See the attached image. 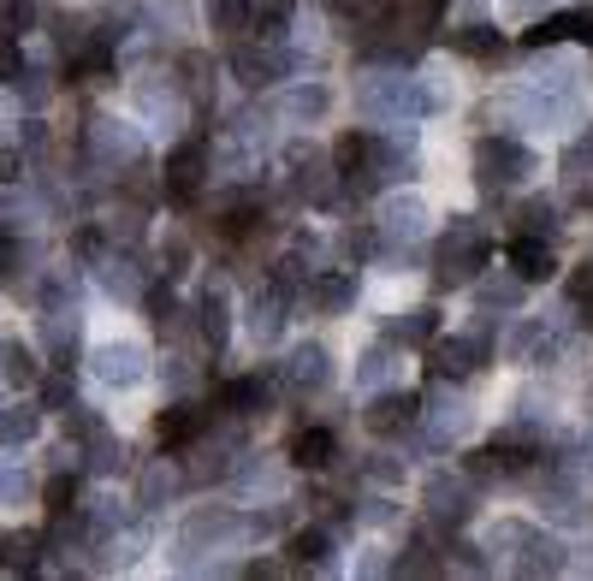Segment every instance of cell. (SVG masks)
<instances>
[{
  "instance_id": "obj_1",
  "label": "cell",
  "mask_w": 593,
  "mask_h": 581,
  "mask_svg": "<svg viewBox=\"0 0 593 581\" xmlns=\"http://www.w3.org/2000/svg\"><path fill=\"white\" fill-rule=\"evenodd\" d=\"M481 267H487V238L475 231L469 214H457L452 231H445V243H440V273H433V280L452 290V285H469Z\"/></svg>"
},
{
  "instance_id": "obj_2",
  "label": "cell",
  "mask_w": 593,
  "mask_h": 581,
  "mask_svg": "<svg viewBox=\"0 0 593 581\" xmlns=\"http://www.w3.org/2000/svg\"><path fill=\"white\" fill-rule=\"evenodd\" d=\"M534 172V155L523 143L511 137H481L475 143V179H481V191H499V184H516Z\"/></svg>"
},
{
  "instance_id": "obj_3",
  "label": "cell",
  "mask_w": 593,
  "mask_h": 581,
  "mask_svg": "<svg viewBox=\"0 0 593 581\" xmlns=\"http://www.w3.org/2000/svg\"><path fill=\"white\" fill-rule=\"evenodd\" d=\"M202 172H208L202 143H184V149L167 161V172H161V196L172 202V208H191V202L202 196Z\"/></svg>"
},
{
  "instance_id": "obj_4",
  "label": "cell",
  "mask_w": 593,
  "mask_h": 581,
  "mask_svg": "<svg viewBox=\"0 0 593 581\" xmlns=\"http://www.w3.org/2000/svg\"><path fill=\"white\" fill-rule=\"evenodd\" d=\"M487 362V339H440L427 351V374L433 380H469Z\"/></svg>"
},
{
  "instance_id": "obj_5",
  "label": "cell",
  "mask_w": 593,
  "mask_h": 581,
  "mask_svg": "<svg viewBox=\"0 0 593 581\" xmlns=\"http://www.w3.org/2000/svg\"><path fill=\"white\" fill-rule=\"evenodd\" d=\"M504 261H511V273L523 285H540L558 273V255H552V238H528V231H516L511 243H504Z\"/></svg>"
},
{
  "instance_id": "obj_6",
  "label": "cell",
  "mask_w": 593,
  "mask_h": 581,
  "mask_svg": "<svg viewBox=\"0 0 593 581\" xmlns=\"http://www.w3.org/2000/svg\"><path fill=\"white\" fill-rule=\"evenodd\" d=\"M415 421H422V398H415V391H386V398H374L368 410H363V428L380 433V440L415 428Z\"/></svg>"
},
{
  "instance_id": "obj_7",
  "label": "cell",
  "mask_w": 593,
  "mask_h": 581,
  "mask_svg": "<svg viewBox=\"0 0 593 581\" xmlns=\"http://www.w3.org/2000/svg\"><path fill=\"white\" fill-rule=\"evenodd\" d=\"M427 516L433 522H452V528H457V522H469L475 516L469 481H463V475H457V481H452V475H433V481H427Z\"/></svg>"
},
{
  "instance_id": "obj_8",
  "label": "cell",
  "mask_w": 593,
  "mask_h": 581,
  "mask_svg": "<svg viewBox=\"0 0 593 581\" xmlns=\"http://www.w3.org/2000/svg\"><path fill=\"white\" fill-rule=\"evenodd\" d=\"M327 380H332L327 344H297V351L285 356V386H292V391H321Z\"/></svg>"
},
{
  "instance_id": "obj_9",
  "label": "cell",
  "mask_w": 593,
  "mask_h": 581,
  "mask_svg": "<svg viewBox=\"0 0 593 581\" xmlns=\"http://www.w3.org/2000/svg\"><path fill=\"white\" fill-rule=\"evenodd\" d=\"M95 374H101V380H107V386H137L142 380V351H137V344L132 339H119V344H101V351H95Z\"/></svg>"
},
{
  "instance_id": "obj_10",
  "label": "cell",
  "mask_w": 593,
  "mask_h": 581,
  "mask_svg": "<svg viewBox=\"0 0 593 581\" xmlns=\"http://www.w3.org/2000/svg\"><path fill=\"white\" fill-rule=\"evenodd\" d=\"M196 433H202V410H196V403H172V410H161V415H155V440H161L167 452L191 445Z\"/></svg>"
},
{
  "instance_id": "obj_11",
  "label": "cell",
  "mask_w": 593,
  "mask_h": 581,
  "mask_svg": "<svg viewBox=\"0 0 593 581\" xmlns=\"http://www.w3.org/2000/svg\"><path fill=\"white\" fill-rule=\"evenodd\" d=\"M570 36H588L593 42V24L582 19V12H558V19H540L534 31H523V48H558V42Z\"/></svg>"
},
{
  "instance_id": "obj_12",
  "label": "cell",
  "mask_w": 593,
  "mask_h": 581,
  "mask_svg": "<svg viewBox=\"0 0 593 581\" xmlns=\"http://www.w3.org/2000/svg\"><path fill=\"white\" fill-rule=\"evenodd\" d=\"M332 452H339V445H332V433H327V428H297V433H292V445H285V457H292L297 469H327Z\"/></svg>"
},
{
  "instance_id": "obj_13",
  "label": "cell",
  "mask_w": 593,
  "mask_h": 581,
  "mask_svg": "<svg viewBox=\"0 0 593 581\" xmlns=\"http://www.w3.org/2000/svg\"><path fill=\"white\" fill-rule=\"evenodd\" d=\"M196 332H202V344H208V351H226L231 315H226V297H220V290H202V303H196Z\"/></svg>"
},
{
  "instance_id": "obj_14",
  "label": "cell",
  "mask_w": 593,
  "mask_h": 581,
  "mask_svg": "<svg viewBox=\"0 0 593 581\" xmlns=\"http://www.w3.org/2000/svg\"><path fill=\"white\" fill-rule=\"evenodd\" d=\"M351 297H356L351 273H321V280L309 285V309H321V315H344V309H351Z\"/></svg>"
},
{
  "instance_id": "obj_15",
  "label": "cell",
  "mask_w": 593,
  "mask_h": 581,
  "mask_svg": "<svg viewBox=\"0 0 593 581\" xmlns=\"http://www.w3.org/2000/svg\"><path fill=\"white\" fill-rule=\"evenodd\" d=\"M250 327H255V339H280V327H285V290L280 285H267V290H255V303H250Z\"/></svg>"
},
{
  "instance_id": "obj_16",
  "label": "cell",
  "mask_w": 593,
  "mask_h": 581,
  "mask_svg": "<svg viewBox=\"0 0 593 581\" xmlns=\"http://www.w3.org/2000/svg\"><path fill=\"white\" fill-rule=\"evenodd\" d=\"M452 48L469 54V60H499V54H504V36L493 31V24H463V31H452Z\"/></svg>"
},
{
  "instance_id": "obj_17",
  "label": "cell",
  "mask_w": 593,
  "mask_h": 581,
  "mask_svg": "<svg viewBox=\"0 0 593 581\" xmlns=\"http://www.w3.org/2000/svg\"><path fill=\"white\" fill-rule=\"evenodd\" d=\"M332 161H339L344 179H363L368 161H374V137H363V130H344V137L332 143Z\"/></svg>"
},
{
  "instance_id": "obj_18",
  "label": "cell",
  "mask_w": 593,
  "mask_h": 581,
  "mask_svg": "<svg viewBox=\"0 0 593 581\" xmlns=\"http://www.w3.org/2000/svg\"><path fill=\"white\" fill-rule=\"evenodd\" d=\"M262 403H267L262 374H250V380H231V386L220 391V410H231V415H262Z\"/></svg>"
},
{
  "instance_id": "obj_19",
  "label": "cell",
  "mask_w": 593,
  "mask_h": 581,
  "mask_svg": "<svg viewBox=\"0 0 593 581\" xmlns=\"http://www.w3.org/2000/svg\"><path fill=\"white\" fill-rule=\"evenodd\" d=\"M250 0H208V31L214 36H243L250 31Z\"/></svg>"
},
{
  "instance_id": "obj_20",
  "label": "cell",
  "mask_w": 593,
  "mask_h": 581,
  "mask_svg": "<svg viewBox=\"0 0 593 581\" xmlns=\"http://www.w3.org/2000/svg\"><path fill=\"white\" fill-rule=\"evenodd\" d=\"M0 362H7V380H12V386H36V380H42L36 351H31V344H19V339L0 344Z\"/></svg>"
},
{
  "instance_id": "obj_21",
  "label": "cell",
  "mask_w": 593,
  "mask_h": 581,
  "mask_svg": "<svg viewBox=\"0 0 593 581\" xmlns=\"http://www.w3.org/2000/svg\"><path fill=\"white\" fill-rule=\"evenodd\" d=\"M433 332H440V315H433V309H410L403 321H392V344L422 351V344H433Z\"/></svg>"
},
{
  "instance_id": "obj_22",
  "label": "cell",
  "mask_w": 593,
  "mask_h": 581,
  "mask_svg": "<svg viewBox=\"0 0 593 581\" xmlns=\"http://www.w3.org/2000/svg\"><path fill=\"white\" fill-rule=\"evenodd\" d=\"M292 191L309 196V202H332V179L315 155H297V172H292Z\"/></svg>"
},
{
  "instance_id": "obj_23",
  "label": "cell",
  "mask_w": 593,
  "mask_h": 581,
  "mask_svg": "<svg viewBox=\"0 0 593 581\" xmlns=\"http://www.w3.org/2000/svg\"><path fill=\"white\" fill-rule=\"evenodd\" d=\"M36 428H42V410H36V403H12V410L0 415V445H24V440H36Z\"/></svg>"
},
{
  "instance_id": "obj_24",
  "label": "cell",
  "mask_w": 593,
  "mask_h": 581,
  "mask_svg": "<svg viewBox=\"0 0 593 581\" xmlns=\"http://www.w3.org/2000/svg\"><path fill=\"white\" fill-rule=\"evenodd\" d=\"M422 220H427V208L415 196H392V202H386V231H392V238H415Z\"/></svg>"
},
{
  "instance_id": "obj_25",
  "label": "cell",
  "mask_w": 593,
  "mask_h": 581,
  "mask_svg": "<svg viewBox=\"0 0 593 581\" xmlns=\"http://www.w3.org/2000/svg\"><path fill=\"white\" fill-rule=\"evenodd\" d=\"M292 558L297 563H315V570H327V563H332V534L327 528H297L292 534Z\"/></svg>"
},
{
  "instance_id": "obj_26",
  "label": "cell",
  "mask_w": 593,
  "mask_h": 581,
  "mask_svg": "<svg viewBox=\"0 0 593 581\" xmlns=\"http://www.w3.org/2000/svg\"><path fill=\"white\" fill-rule=\"evenodd\" d=\"M523 546H528V558L516 563L523 576H540V570H558V563H563V546H558V540H540V534H523Z\"/></svg>"
},
{
  "instance_id": "obj_27",
  "label": "cell",
  "mask_w": 593,
  "mask_h": 581,
  "mask_svg": "<svg viewBox=\"0 0 593 581\" xmlns=\"http://www.w3.org/2000/svg\"><path fill=\"white\" fill-rule=\"evenodd\" d=\"M516 226H523L528 238H552V231H558V208H552V202H523V208H516Z\"/></svg>"
},
{
  "instance_id": "obj_28",
  "label": "cell",
  "mask_w": 593,
  "mask_h": 581,
  "mask_svg": "<svg viewBox=\"0 0 593 581\" xmlns=\"http://www.w3.org/2000/svg\"><path fill=\"white\" fill-rule=\"evenodd\" d=\"M398 570H403V576H440V558H433V540H427V534H415V540H410V551L398 558Z\"/></svg>"
},
{
  "instance_id": "obj_29",
  "label": "cell",
  "mask_w": 593,
  "mask_h": 581,
  "mask_svg": "<svg viewBox=\"0 0 593 581\" xmlns=\"http://www.w3.org/2000/svg\"><path fill=\"white\" fill-rule=\"evenodd\" d=\"M179 71H184V95H191V101H208V54H184Z\"/></svg>"
},
{
  "instance_id": "obj_30",
  "label": "cell",
  "mask_w": 593,
  "mask_h": 581,
  "mask_svg": "<svg viewBox=\"0 0 593 581\" xmlns=\"http://www.w3.org/2000/svg\"><path fill=\"white\" fill-rule=\"evenodd\" d=\"M292 7H297V0H262V7H255V19H262V36H280L285 19H292Z\"/></svg>"
},
{
  "instance_id": "obj_31",
  "label": "cell",
  "mask_w": 593,
  "mask_h": 581,
  "mask_svg": "<svg viewBox=\"0 0 593 581\" xmlns=\"http://www.w3.org/2000/svg\"><path fill=\"white\" fill-rule=\"evenodd\" d=\"M0 83H24V54L7 31H0Z\"/></svg>"
},
{
  "instance_id": "obj_32",
  "label": "cell",
  "mask_w": 593,
  "mask_h": 581,
  "mask_svg": "<svg viewBox=\"0 0 593 581\" xmlns=\"http://www.w3.org/2000/svg\"><path fill=\"white\" fill-rule=\"evenodd\" d=\"M481 303H487V309H516V303H523V280H504V285H481Z\"/></svg>"
},
{
  "instance_id": "obj_33",
  "label": "cell",
  "mask_w": 593,
  "mask_h": 581,
  "mask_svg": "<svg viewBox=\"0 0 593 581\" xmlns=\"http://www.w3.org/2000/svg\"><path fill=\"white\" fill-rule=\"evenodd\" d=\"M292 113H303V119H315V113H327V90L321 83H309V90L292 95Z\"/></svg>"
},
{
  "instance_id": "obj_34",
  "label": "cell",
  "mask_w": 593,
  "mask_h": 581,
  "mask_svg": "<svg viewBox=\"0 0 593 581\" xmlns=\"http://www.w3.org/2000/svg\"><path fill=\"white\" fill-rule=\"evenodd\" d=\"M570 303H582V309H588V303H593V255H588L582 267L570 273Z\"/></svg>"
},
{
  "instance_id": "obj_35",
  "label": "cell",
  "mask_w": 593,
  "mask_h": 581,
  "mask_svg": "<svg viewBox=\"0 0 593 581\" xmlns=\"http://www.w3.org/2000/svg\"><path fill=\"white\" fill-rule=\"evenodd\" d=\"M161 261H167V273H184V261H191V243H184V238H172L167 250H161Z\"/></svg>"
},
{
  "instance_id": "obj_36",
  "label": "cell",
  "mask_w": 593,
  "mask_h": 581,
  "mask_svg": "<svg viewBox=\"0 0 593 581\" xmlns=\"http://www.w3.org/2000/svg\"><path fill=\"white\" fill-rule=\"evenodd\" d=\"M380 374H386V344H374V351L363 356V386H374Z\"/></svg>"
},
{
  "instance_id": "obj_37",
  "label": "cell",
  "mask_w": 593,
  "mask_h": 581,
  "mask_svg": "<svg viewBox=\"0 0 593 581\" xmlns=\"http://www.w3.org/2000/svg\"><path fill=\"white\" fill-rule=\"evenodd\" d=\"M42 403H48V410H66V403H71V386H66V380H48V386H42Z\"/></svg>"
},
{
  "instance_id": "obj_38",
  "label": "cell",
  "mask_w": 593,
  "mask_h": 581,
  "mask_svg": "<svg viewBox=\"0 0 593 581\" xmlns=\"http://www.w3.org/2000/svg\"><path fill=\"white\" fill-rule=\"evenodd\" d=\"M344 250H351L356 261H363V255H374V231H351V238H344Z\"/></svg>"
},
{
  "instance_id": "obj_39",
  "label": "cell",
  "mask_w": 593,
  "mask_h": 581,
  "mask_svg": "<svg viewBox=\"0 0 593 581\" xmlns=\"http://www.w3.org/2000/svg\"><path fill=\"white\" fill-rule=\"evenodd\" d=\"M7 261H12V250H7V238H0V280H7Z\"/></svg>"
},
{
  "instance_id": "obj_40",
  "label": "cell",
  "mask_w": 593,
  "mask_h": 581,
  "mask_svg": "<svg viewBox=\"0 0 593 581\" xmlns=\"http://www.w3.org/2000/svg\"><path fill=\"white\" fill-rule=\"evenodd\" d=\"M582 321H588V332H593V303H588V309H582Z\"/></svg>"
}]
</instances>
